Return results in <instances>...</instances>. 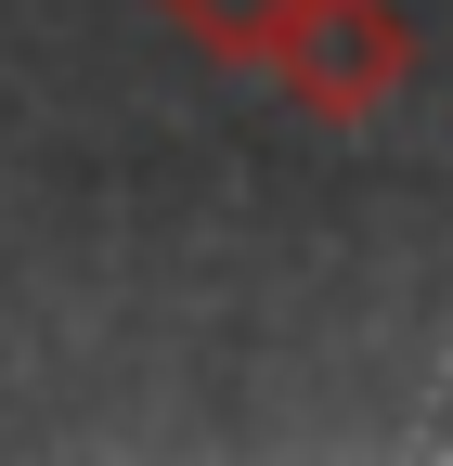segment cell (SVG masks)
<instances>
[{"mask_svg":"<svg viewBox=\"0 0 453 466\" xmlns=\"http://www.w3.org/2000/svg\"><path fill=\"white\" fill-rule=\"evenodd\" d=\"M247 66L286 91L298 116L363 130V116H388V104L415 91V26H402V0H298Z\"/></svg>","mask_w":453,"mask_h":466,"instance_id":"cell-1","label":"cell"},{"mask_svg":"<svg viewBox=\"0 0 453 466\" xmlns=\"http://www.w3.org/2000/svg\"><path fill=\"white\" fill-rule=\"evenodd\" d=\"M156 14H168V26H182L195 52H220V66H247V52H259L272 26H286V14H298V0H156Z\"/></svg>","mask_w":453,"mask_h":466,"instance_id":"cell-2","label":"cell"}]
</instances>
